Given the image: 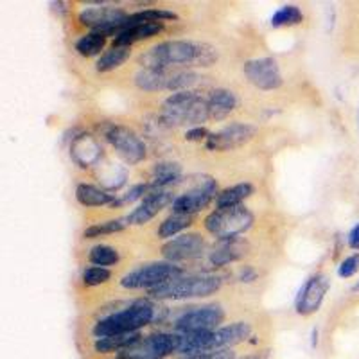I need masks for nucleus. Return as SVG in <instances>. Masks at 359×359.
<instances>
[{
	"label": "nucleus",
	"mask_w": 359,
	"mask_h": 359,
	"mask_svg": "<svg viewBox=\"0 0 359 359\" xmlns=\"http://www.w3.org/2000/svg\"><path fill=\"white\" fill-rule=\"evenodd\" d=\"M253 224V214L245 205L232 208H216L214 212L205 217V229L207 232L217 237L219 241L224 239H236L241 233L248 232Z\"/></svg>",
	"instance_id": "39448f33"
},
{
	"label": "nucleus",
	"mask_w": 359,
	"mask_h": 359,
	"mask_svg": "<svg viewBox=\"0 0 359 359\" xmlns=\"http://www.w3.org/2000/svg\"><path fill=\"white\" fill-rule=\"evenodd\" d=\"M354 291H359V282H358V284H355V286H354Z\"/></svg>",
	"instance_id": "79ce46f5"
},
{
	"label": "nucleus",
	"mask_w": 359,
	"mask_h": 359,
	"mask_svg": "<svg viewBox=\"0 0 359 359\" xmlns=\"http://www.w3.org/2000/svg\"><path fill=\"white\" fill-rule=\"evenodd\" d=\"M180 345H182V334L178 332H156V334L142 338L139 343H135L133 347L121 354H131L146 359H162L178 352Z\"/></svg>",
	"instance_id": "9d476101"
},
{
	"label": "nucleus",
	"mask_w": 359,
	"mask_h": 359,
	"mask_svg": "<svg viewBox=\"0 0 359 359\" xmlns=\"http://www.w3.org/2000/svg\"><path fill=\"white\" fill-rule=\"evenodd\" d=\"M250 334H252V325L245 322H236L226 327H219L212 332L210 351H224V348H230L233 345H239V343L246 341Z\"/></svg>",
	"instance_id": "f3484780"
},
{
	"label": "nucleus",
	"mask_w": 359,
	"mask_h": 359,
	"mask_svg": "<svg viewBox=\"0 0 359 359\" xmlns=\"http://www.w3.org/2000/svg\"><path fill=\"white\" fill-rule=\"evenodd\" d=\"M104 139L128 163H139L146 158V144L139 135L126 126L110 124L104 130Z\"/></svg>",
	"instance_id": "1a4fd4ad"
},
{
	"label": "nucleus",
	"mask_w": 359,
	"mask_h": 359,
	"mask_svg": "<svg viewBox=\"0 0 359 359\" xmlns=\"http://www.w3.org/2000/svg\"><path fill=\"white\" fill-rule=\"evenodd\" d=\"M217 194H219V192H217L216 180L203 176L196 187H192L191 191L176 196V200L172 201V210L180 214H191L192 216L194 212H198V210L207 207L210 201L216 200Z\"/></svg>",
	"instance_id": "9b49d317"
},
{
	"label": "nucleus",
	"mask_w": 359,
	"mask_h": 359,
	"mask_svg": "<svg viewBox=\"0 0 359 359\" xmlns=\"http://www.w3.org/2000/svg\"><path fill=\"white\" fill-rule=\"evenodd\" d=\"M205 252V239L200 233H180L162 246V255L168 262H182L198 259Z\"/></svg>",
	"instance_id": "2eb2a0df"
},
{
	"label": "nucleus",
	"mask_w": 359,
	"mask_h": 359,
	"mask_svg": "<svg viewBox=\"0 0 359 359\" xmlns=\"http://www.w3.org/2000/svg\"><path fill=\"white\" fill-rule=\"evenodd\" d=\"M196 81H198L196 72H192V70H176V72H171L169 90H175V92H185V90L191 88Z\"/></svg>",
	"instance_id": "473e14b6"
},
{
	"label": "nucleus",
	"mask_w": 359,
	"mask_h": 359,
	"mask_svg": "<svg viewBox=\"0 0 359 359\" xmlns=\"http://www.w3.org/2000/svg\"><path fill=\"white\" fill-rule=\"evenodd\" d=\"M224 320V311L221 306H203L185 311L175 322L178 334H194V332H210L219 329Z\"/></svg>",
	"instance_id": "0eeeda50"
},
{
	"label": "nucleus",
	"mask_w": 359,
	"mask_h": 359,
	"mask_svg": "<svg viewBox=\"0 0 359 359\" xmlns=\"http://www.w3.org/2000/svg\"><path fill=\"white\" fill-rule=\"evenodd\" d=\"M126 226H130V224H128V221H126V217H118V219H108V221H102V223L90 224L88 229H85L83 236H85L86 239H95V237L108 236V233L123 232Z\"/></svg>",
	"instance_id": "c756f323"
},
{
	"label": "nucleus",
	"mask_w": 359,
	"mask_h": 359,
	"mask_svg": "<svg viewBox=\"0 0 359 359\" xmlns=\"http://www.w3.org/2000/svg\"><path fill=\"white\" fill-rule=\"evenodd\" d=\"M221 287V278L216 275H189L171 278L162 286L149 291L156 300H185V298H203L216 293Z\"/></svg>",
	"instance_id": "20e7f679"
},
{
	"label": "nucleus",
	"mask_w": 359,
	"mask_h": 359,
	"mask_svg": "<svg viewBox=\"0 0 359 359\" xmlns=\"http://www.w3.org/2000/svg\"><path fill=\"white\" fill-rule=\"evenodd\" d=\"M216 50L210 45L194 43V41L172 40L155 45L140 56L144 69H163L175 65L210 67L216 62Z\"/></svg>",
	"instance_id": "f257e3e1"
},
{
	"label": "nucleus",
	"mask_w": 359,
	"mask_h": 359,
	"mask_svg": "<svg viewBox=\"0 0 359 359\" xmlns=\"http://www.w3.org/2000/svg\"><path fill=\"white\" fill-rule=\"evenodd\" d=\"M76 198L83 207H104L115 203L114 194L90 184H79L76 189Z\"/></svg>",
	"instance_id": "5701e85b"
},
{
	"label": "nucleus",
	"mask_w": 359,
	"mask_h": 359,
	"mask_svg": "<svg viewBox=\"0 0 359 359\" xmlns=\"http://www.w3.org/2000/svg\"><path fill=\"white\" fill-rule=\"evenodd\" d=\"M316 343H318V329H313V347H316Z\"/></svg>",
	"instance_id": "a19ab883"
},
{
	"label": "nucleus",
	"mask_w": 359,
	"mask_h": 359,
	"mask_svg": "<svg viewBox=\"0 0 359 359\" xmlns=\"http://www.w3.org/2000/svg\"><path fill=\"white\" fill-rule=\"evenodd\" d=\"M208 121L207 99L200 94L185 90L175 92L163 102L162 123L165 126H184V124H201Z\"/></svg>",
	"instance_id": "7ed1b4c3"
},
{
	"label": "nucleus",
	"mask_w": 359,
	"mask_h": 359,
	"mask_svg": "<svg viewBox=\"0 0 359 359\" xmlns=\"http://www.w3.org/2000/svg\"><path fill=\"white\" fill-rule=\"evenodd\" d=\"M147 192H149V185H144V184L133 185V187L130 189V192H128V194H124V196L121 198V200H115L114 207H118V205L133 203V201L140 200V198H142V200H144Z\"/></svg>",
	"instance_id": "f704fd0d"
},
{
	"label": "nucleus",
	"mask_w": 359,
	"mask_h": 359,
	"mask_svg": "<svg viewBox=\"0 0 359 359\" xmlns=\"http://www.w3.org/2000/svg\"><path fill=\"white\" fill-rule=\"evenodd\" d=\"M163 29V24H140L133 25V27L123 29L121 33L115 38L114 45H118V47H131L133 43L140 40H147V38L155 36Z\"/></svg>",
	"instance_id": "4be33fe9"
},
{
	"label": "nucleus",
	"mask_w": 359,
	"mask_h": 359,
	"mask_svg": "<svg viewBox=\"0 0 359 359\" xmlns=\"http://www.w3.org/2000/svg\"><path fill=\"white\" fill-rule=\"evenodd\" d=\"M171 72L163 69H142L135 74V85L146 92H158L169 90Z\"/></svg>",
	"instance_id": "aec40b11"
},
{
	"label": "nucleus",
	"mask_w": 359,
	"mask_h": 359,
	"mask_svg": "<svg viewBox=\"0 0 359 359\" xmlns=\"http://www.w3.org/2000/svg\"><path fill=\"white\" fill-rule=\"evenodd\" d=\"M255 133H257V128L252 126V124L232 123L223 130L208 135L205 142H207V149H210V151H226V149L245 146L255 137Z\"/></svg>",
	"instance_id": "f8f14e48"
},
{
	"label": "nucleus",
	"mask_w": 359,
	"mask_h": 359,
	"mask_svg": "<svg viewBox=\"0 0 359 359\" xmlns=\"http://www.w3.org/2000/svg\"><path fill=\"white\" fill-rule=\"evenodd\" d=\"M187 359H236V354H233L232 351H229V348H224V351H214L198 355H189Z\"/></svg>",
	"instance_id": "e433bc0d"
},
{
	"label": "nucleus",
	"mask_w": 359,
	"mask_h": 359,
	"mask_svg": "<svg viewBox=\"0 0 359 359\" xmlns=\"http://www.w3.org/2000/svg\"><path fill=\"white\" fill-rule=\"evenodd\" d=\"M182 269L175 266L172 262H151V264L140 266L126 273L121 280V286L126 290H155L162 286L171 278L180 277Z\"/></svg>",
	"instance_id": "423d86ee"
},
{
	"label": "nucleus",
	"mask_w": 359,
	"mask_h": 359,
	"mask_svg": "<svg viewBox=\"0 0 359 359\" xmlns=\"http://www.w3.org/2000/svg\"><path fill=\"white\" fill-rule=\"evenodd\" d=\"M110 269L102 268V266H92V268L85 269L83 282H85V286H101V284L110 280Z\"/></svg>",
	"instance_id": "72a5a7b5"
},
{
	"label": "nucleus",
	"mask_w": 359,
	"mask_h": 359,
	"mask_svg": "<svg viewBox=\"0 0 359 359\" xmlns=\"http://www.w3.org/2000/svg\"><path fill=\"white\" fill-rule=\"evenodd\" d=\"M208 135L210 133L207 131V128L196 126V128H191V130L185 133V139L187 140H207Z\"/></svg>",
	"instance_id": "4c0bfd02"
},
{
	"label": "nucleus",
	"mask_w": 359,
	"mask_h": 359,
	"mask_svg": "<svg viewBox=\"0 0 359 359\" xmlns=\"http://www.w3.org/2000/svg\"><path fill=\"white\" fill-rule=\"evenodd\" d=\"M329 287H331V280H329L327 275L316 273L307 278L300 293H298L297 300H294L297 313L302 314V316H309V314L316 313L322 306Z\"/></svg>",
	"instance_id": "4468645a"
},
{
	"label": "nucleus",
	"mask_w": 359,
	"mask_h": 359,
	"mask_svg": "<svg viewBox=\"0 0 359 359\" xmlns=\"http://www.w3.org/2000/svg\"><path fill=\"white\" fill-rule=\"evenodd\" d=\"M253 194V185L252 184H237L233 187L224 189L217 194L216 198V208H232L243 205L246 198Z\"/></svg>",
	"instance_id": "a878e982"
},
{
	"label": "nucleus",
	"mask_w": 359,
	"mask_h": 359,
	"mask_svg": "<svg viewBox=\"0 0 359 359\" xmlns=\"http://www.w3.org/2000/svg\"><path fill=\"white\" fill-rule=\"evenodd\" d=\"M245 243L239 241V239H224L219 243L217 248L212 250L210 253V262L214 266H226L230 262L239 261L241 257H245Z\"/></svg>",
	"instance_id": "412c9836"
},
{
	"label": "nucleus",
	"mask_w": 359,
	"mask_h": 359,
	"mask_svg": "<svg viewBox=\"0 0 359 359\" xmlns=\"http://www.w3.org/2000/svg\"><path fill=\"white\" fill-rule=\"evenodd\" d=\"M253 278H255V273H253L252 269L246 268V271H245V269H243V273H241V280L243 282H252Z\"/></svg>",
	"instance_id": "ea45409f"
},
{
	"label": "nucleus",
	"mask_w": 359,
	"mask_h": 359,
	"mask_svg": "<svg viewBox=\"0 0 359 359\" xmlns=\"http://www.w3.org/2000/svg\"><path fill=\"white\" fill-rule=\"evenodd\" d=\"M304 22V13L297 6H282L273 13L271 25L273 27H286V25H298Z\"/></svg>",
	"instance_id": "7c9ffc66"
},
{
	"label": "nucleus",
	"mask_w": 359,
	"mask_h": 359,
	"mask_svg": "<svg viewBox=\"0 0 359 359\" xmlns=\"http://www.w3.org/2000/svg\"><path fill=\"white\" fill-rule=\"evenodd\" d=\"M192 224V216L191 214H180L172 212L171 216L165 217V219L160 223L158 226V237L160 239H169V237H176L180 232H184L185 229H189Z\"/></svg>",
	"instance_id": "cd10ccee"
},
{
	"label": "nucleus",
	"mask_w": 359,
	"mask_h": 359,
	"mask_svg": "<svg viewBox=\"0 0 359 359\" xmlns=\"http://www.w3.org/2000/svg\"><path fill=\"white\" fill-rule=\"evenodd\" d=\"M176 198L172 196V192L168 189H149L142 203L135 208L133 212L126 217L128 224H144L149 219L156 216L163 207H168L169 203L172 205Z\"/></svg>",
	"instance_id": "dca6fc26"
},
{
	"label": "nucleus",
	"mask_w": 359,
	"mask_h": 359,
	"mask_svg": "<svg viewBox=\"0 0 359 359\" xmlns=\"http://www.w3.org/2000/svg\"><path fill=\"white\" fill-rule=\"evenodd\" d=\"M358 271H359V253H354V255H351V257L345 259V261H343L338 268V275L341 278L354 277Z\"/></svg>",
	"instance_id": "c9c22d12"
},
{
	"label": "nucleus",
	"mask_w": 359,
	"mask_h": 359,
	"mask_svg": "<svg viewBox=\"0 0 359 359\" xmlns=\"http://www.w3.org/2000/svg\"><path fill=\"white\" fill-rule=\"evenodd\" d=\"M131 56V47H118V45H114L110 50L102 54L101 57L95 63V70L97 72H110V70L118 69L121 65L130 60Z\"/></svg>",
	"instance_id": "bb28decb"
},
{
	"label": "nucleus",
	"mask_w": 359,
	"mask_h": 359,
	"mask_svg": "<svg viewBox=\"0 0 359 359\" xmlns=\"http://www.w3.org/2000/svg\"><path fill=\"white\" fill-rule=\"evenodd\" d=\"M208 104V118L212 121H223L229 117L233 110L237 108V95L232 90L226 88H216L210 92L207 97Z\"/></svg>",
	"instance_id": "a211bd4d"
},
{
	"label": "nucleus",
	"mask_w": 359,
	"mask_h": 359,
	"mask_svg": "<svg viewBox=\"0 0 359 359\" xmlns=\"http://www.w3.org/2000/svg\"><path fill=\"white\" fill-rule=\"evenodd\" d=\"M142 336L139 332H130V334H118L111 338H99L95 341V352L99 354H108V352H124L131 348L135 343H139Z\"/></svg>",
	"instance_id": "393cba45"
},
{
	"label": "nucleus",
	"mask_w": 359,
	"mask_h": 359,
	"mask_svg": "<svg viewBox=\"0 0 359 359\" xmlns=\"http://www.w3.org/2000/svg\"><path fill=\"white\" fill-rule=\"evenodd\" d=\"M88 261L95 266H111L115 262H118V252L111 246L107 245H97L94 248L90 250V255H88Z\"/></svg>",
	"instance_id": "2f4dec72"
},
{
	"label": "nucleus",
	"mask_w": 359,
	"mask_h": 359,
	"mask_svg": "<svg viewBox=\"0 0 359 359\" xmlns=\"http://www.w3.org/2000/svg\"><path fill=\"white\" fill-rule=\"evenodd\" d=\"M155 320V306L149 300H137L130 307L99 320L94 327L95 338H111L118 334L139 332Z\"/></svg>",
	"instance_id": "f03ea898"
},
{
	"label": "nucleus",
	"mask_w": 359,
	"mask_h": 359,
	"mask_svg": "<svg viewBox=\"0 0 359 359\" xmlns=\"http://www.w3.org/2000/svg\"><path fill=\"white\" fill-rule=\"evenodd\" d=\"M128 15L124 9L114 6H99V8H85L79 13V22L86 27H92L95 33L114 34L117 36L123 31Z\"/></svg>",
	"instance_id": "6e6552de"
},
{
	"label": "nucleus",
	"mask_w": 359,
	"mask_h": 359,
	"mask_svg": "<svg viewBox=\"0 0 359 359\" xmlns=\"http://www.w3.org/2000/svg\"><path fill=\"white\" fill-rule=\"evenodd\" d=\"M101 146L97 144V140L92 137V135H81L72 142V158L81 165V168H90L97 163V160L102 155Z\"/></svg>",
	"instance_id": "6ab92c4d"
},
{
	"label": "nucleus",
	"mask_w": 359,
	"mask_h": 359,
	"mask_svg": "<svg viewBox=\"0 0 359 359\" xmlns=\"http://www.w3.org/2000/svg\"><path fill=\"white\" fill-rule=\"evenodd\" d=\"M153 180L149 189H165L182 178V165L176 162H160L153 168Z\"/></svg>",
	"instance_id": "b1692460"
},
{
	"label": "nucleus",
	"mask_w": 359,
	"mask_h": 359,
	"mask_svg": "<svg viewBox=\"0 0 359 359\" xmlns=\"http://www.w3.org/2000/svg\"><path fill=\"white\" fill-rule=\"evenodd\" d=\"M348 246L352 250H359V223L348 233Z\"/></svg>",
	"instance_id": "58836bf2"
},
{
	"label": "nucleus",
	"mask_w": 359,
	"mask_h": 359,
	"mask_svg": "<svg viewBox=\"0 0 359 359\" xmlns=\"http://www.w3.org/2000/svg\"><path fill=\"white\" fill-rule=\"evenodd\" d=\"M243 72H245V76L253 86H257L261 90H277L284 83L278 63L275 62L273 57L250 60L243 67Z\"/></svg>",
	"instance_id": "ddd939ff"
},
{
	"label": "nucleus",
	"mask_w": 359,
	"mask_h": 359,
	"mask_svg": "<svg viewBox=\"0 0 359 359\" xmlns=\"http://www.w3.org/2000/svg\"><path fill=\"white\" fill-rule=\"evenodd\" d=\"M104 45H107V34L95 33L94 31V33L85 34V36H81L76 41V50L83 57H92L101 54V50L104 49Z\"/></svg>",
	"instance_id": "c85d7f7f"
}]
</instances>
